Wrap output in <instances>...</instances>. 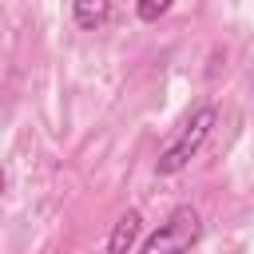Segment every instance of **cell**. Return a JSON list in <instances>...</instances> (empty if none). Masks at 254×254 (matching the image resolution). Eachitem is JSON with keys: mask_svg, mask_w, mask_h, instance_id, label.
I'll list each match as a JSON object with an SVG mask.
<instances>
[{"mask_svg": "<svg viewBox=\"0 0 254 254\" xmlns=\"http://www.w3.org/2000/svg\"><path fill=\"white\" fill-rule=\"evenodd\" d=\"M210 127H214V107H210V103H202V107L187 119V127L179 131V139H175V143H167V151L155 159V171H159V175H179V171L198 155V147L206 143Z\"/></svg>", "mask_w": 254, "mask_h": 254, "instance_id": "1", "label": "cell"}, {"mask_svg": "<svg viewBox=\"0 0 254 254\" xmlns=\"http://www.w3.org/2000/svg\"><path fill=\"white\" fill-rule=\"evenodd\" d=\"M198 214L190 206H179L171 210V218L143 242V254H187L194 242H198Z\"/></svg>", "mask_w": 254, "mask_h": 254, "instance_id": "2", "label": "cell"}, {"mask_svg": "<svg viewBox=\"0 0 254 254\" xmlns=\"http://www.w3.org/2000/svg\"><path fill=\"white\" fill-rule=\"evenodd\" d=\"M139 230H143V218H139V210H127V214L115 222V230H111V238H107V250H111V254H127V250L135 246Z\"/></svg>", "mask_w": 254, "mask_h": 254, "instance_id": "3", "label": "cell"}, {"mask_svg": "<svg viewBox=\"0 0 254 254\" xmlns=\"http://www.w3.org/2000/svg\"><path fill=\"white\" fill-rule=\"evenodd\" d=\"M71 12L79 28H99L111 12V0H71Z\"/></svg>", "mask_w": 254, "mask_h": 254, "instance_id": "4", "label": "cell"}, {"mask_svg": "<svg viewBox=\"0 0 254 254\" xmlns=\"http://www.w3.org/2000/svg\"><path fill=\"white\" fill-rule=\"evenodd\" d=\"M171 4H175V0H139L135 8H139V20H147V24H155V20H159V16H163V12L171 8Z\"/></svg>", "mask_w": 254, "mask_h": 254, "instance_id": "5", "label": "cell"}]
</instances>
